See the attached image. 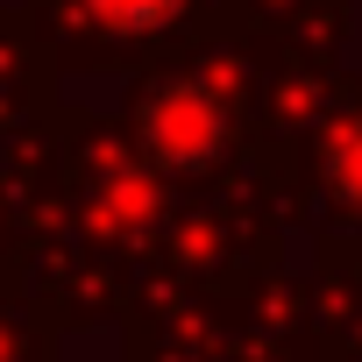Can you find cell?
<instances>
[{
	"mask_svg": "<svg viewBox=\"0 0 362 362\" xmlns=\"http://www.w3.org/2000/svg\"><path fill=\"white\" fill-rule=\"evenodd\" d=\"M93 8H107L114 22H156V15L177 8V0H93Z\"/></svg>",
	"mask_w": 362,
	"mask_h": 362,
	"instance_id": "6da1fadb",
	"label": "cell"
}]
</instances>
